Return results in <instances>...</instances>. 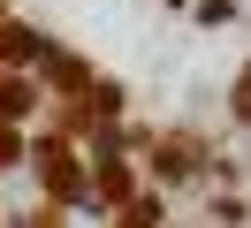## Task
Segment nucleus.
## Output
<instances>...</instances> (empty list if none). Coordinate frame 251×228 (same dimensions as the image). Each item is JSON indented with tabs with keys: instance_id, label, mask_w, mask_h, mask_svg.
I'll list each match as a JSON object with an SVG mask.
<instances>
[{
	"instance_id": "nucleus-1",
	"label": "nucleus",
	"mask_w": 251,
	"mask_h": 228,
	"mask_svg": "<svg viewBox=\"0 0 251 228\" xmlns=\"http://www.w3.org/2000/svg\"><path fill=\"white\" fill-rule=\"evenodd\" d=\"M38 175H46V198H92V175L76 167L69 145H46V152H38Z\"/></svg>"
},
{
	"instance_id": "nucleus-2",
	"label": "nucleus",
	"mask_w": 251,
	"mask_h": 228,
	"mask_svg": "<svg viewBox=\"0 0 251 228\" xmlns=\"http://www.w3.org/2000/svg\"><path fill=\"white\" fill-rule=\"evenodd\" d=\"M198 167H205V145H198V137H168V145H160V175H168V182H183V175H198Z\"/></svg>"
},
{
	"instance_id": "nucleus-3",
	"label": "nucleus",
	"mask_w": 251,
	"mask_h": 228,
	"mask_svg": "<svg viewBox=\"0 0 251 228\" xmlns=\"http://www.w3.org/2000/svg\"><path fill=\"white\" fill-rule=\"evenodd\" d=\"M31 106V84H0V114H23Z\"/></svg>"
},
{
	"instance_id": "nucleus-4",
	"label": "nucleus",
	"mask_w": 251,
	"mask_h": 228,
	"mask_svg": "<svg viewBox=\"0 0 251 228\" xmlns=\"http://www.w3.org/2000/svg\"><path fill=\"white\" fill-rule=\"evenodd\" d=\"M228 106H236V122H251V69L236 76V91H228Z\"/></svg>"
}]
</instances>
